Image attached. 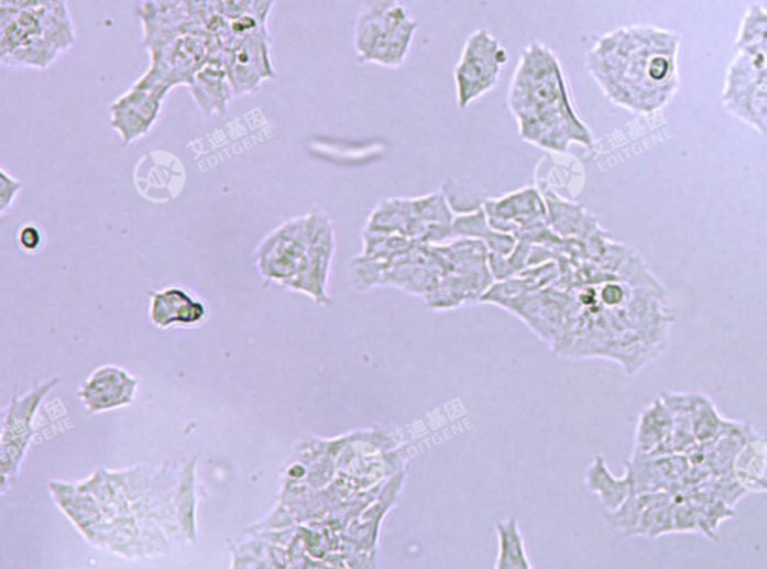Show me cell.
<instances>
[{
    "label": "cell",
    "instance_id": "cell-14",
    "mask_svg": "<svg viewBox=\"0 0 767 569\" xmlns=\"http://www.w3.org/2000/svg\"><path fill=\"white\" fill-rule=\"evenodd\" d=\"M139 381L114 364H106L90 373L78 389V398L87 413L101 414L124 408L135 401Z\"/></svg>",
    "mask_w": 767,
    "mask_h": 569
},
{
    "label": "cell",
    "instance_id": "cell-3",
    "mask_svg": "<svg viewBox=\"0 0 767 569\" xmlns=\"http://www.w3.org/2000/svg\"><path fill=\"white\" fill-rule=\"evenodd\" d=\"M327 218L325 210L315 207L308 215L287 220L265 237L254 253L261 277L296 291L317 256Z\"/></svg>",
    "mask_w": 767,
    "mask_h": 569
},
{
    "label": "cell",
    "instance_id": "cell-1",
    "mask_svg": "<svg viewBox=\"0 0 767 569\" xmlns=\"http://www.w3.org/2000/svg\"><path fill=\"white\" fill-rule=\"evenodd\" d=\"M679 40L655 28L620 29L601 36L587 56L588 70L605 97L634 113H653L678 87Z\"/></svg>",
    "mask_w": 767,
    "mask_h": 569
},
{
    "label": "cell",
    "instance_id": "cell-4",
    "mask_svg": "<svg viewBox=\"0 0 767 569\" xmlns=\"http://www.w3.org/2000/svg\"><path fill=\"white\" fill-rule=\"evenodd\" d=\"M417 20L402 0H363L354 24V50L363 64L399 68L408 59Z\"/></svg>",
    "mask_w": 767,
    "mask_h": 569
},
{
    "label": "cell",
    "instance_id": "cell-5",
    "mask_svg": "<svg viewBox=\"0 0 767 569\" xmlns=\"http://www.w3.org/2000/svg\"><path fill=\"white\" fill-rule=\"evenodd\" d=\"M446 265V273L425 305L434 310H453L468 303L480 302L495 277L489 267L486 244L476 239L456 237L449 242L435 243Z\"/></svg>",
    "mask_w": 767,
    "mask_h": 569
},
{
    "label": "cell",
    "instance_id": "cell-13",
    "mask_svg": "<svg viewBox=\"0 0 767 569\" xmlns=\"http://www.w3.org/2000/svg\"><path fill=\"white\" fill-rule=\"evenodd\" d=\"M691 463L687 455H648L634 451L625 464L629 472L634 493L669 492L681 493Z\"/></svg>",
    "mask_w": 767,
    "mask_h": 569
},
{
    "label": "cell",
    "instance_id": "cell-16",
    "mask_svg": "<svg viewBox=\"0 0 767 569\" xmlns=\"http://www.w3.org/2000/svg\"><path fill=\"white\" fill-rule=\"evenodd\" d=\"M149 318L157 328L197 327L207 318V306L184 286H167L151 293Z\"/></svg>",
    "mask_w": 767,
    "mask_h": 569
},
{
    "label": "cell",
    "instance_id": "cell-19",
    "mask_svg": "<svg viewBox=\"0 0 767 569\" xmlns=\"http://www.w3.org/2000/svg\"><path fill=\"white\" fill-rule=\"evenodd\" d=\"M584 484L590 492L600 497L604 511H615L633 494V483L629 472L624 475H613L605 462L604 456H596L594 462L584 472Z\"/></svg>",
    "mask_w": 767,
    "mask_h": 569
},
{
    "label": "cell",
    "instance_id": "cell-17",
    "mask_svg": "<svg viewBox=\"0 0 767 569\" xmlns=\"http://www.w3.org/2000/svg\"><path fill=\"white\" fill-rule=\"evenodd\" d=\"M195 106L206 116H222L235 98L233 86L223 65L221 52L213 57L188 83Z\"/></svg>",
    "mask_w": 767,
    "mask_h": 569
},
{
    "label": "cell",
    "instance_id": "cell-27",
    "mask_svg": "<svg viewBox=\"0 0 767 569\" xmlns=\"http://www.w3.org/2000/svg\"><path fill=\"white\" fill-rule=\"evenodd\" d=\"M17 240H19L22 251L35 253L41 248V244H43V234H41L39 227L33 226V223H28V226L20 228Z\"/></svg>",
    "mask_w": 767,
    "mask_h": 569
},
{
    "label": "cell",
    "instance_id": "cell-23",
    "mask_svg": "<svg viewBox=\"0 0 767 569\" xmlns=\"http://www.w3.org/2000/svg\"><path fill=\"white\" fill-rule=\"evenodd\" d=\"M441 194L454 216L475 214L483 209L489 199L486 190L471 183L458 182L456 178H446Z\"/></svg>",
    "mask_w": 767,
    "mask_h": 569
},
{
    "label": "cell",
    "instance_id": "cell-6",
    "mask_svg": "<svg viewBox=\"0 0 767 569\" xmlns=\"http://www.w3.org/2000/svg\"><path fill=\"white\" fill-rule=\"evenodd\" d=\"M454 215L441 193L420 198L383 199L364 230L404 236L420 244L449 242Z\"/></svg>",
    "mask_w": 767,
    "mask_h": 569
},
{
    "label": "cell",
    "instance_id": "cell-15",
    "mask_svg": "<svg viewBox=\"0 0 767 569\" xmlns=\"http://www.w3.org/2000/svg\"><path fill=\"white\" fill-rule=\"evenodd\" d=\"M136 15L143 26L144 48L189 29L205 28L195 19L188 0H140Z\"/></svg>",
    "mask_w": 767,
    "mask_h": 569
},
{
    "label": "cell",
    "instance_id": "cell-10",
    "mask_svg": "<svg viewBox=\"0 0 767 569\" xmlns=\"http://www.w3.org/2000/svg\"><path fill=\"white\" fill-rule=\"evenodd\" d=\"M219 52L235 98L255 94L265 81L276 78L269 28L230 35L219 44Z\"/></svg>",
    "mask_w": 767,
    "mask_h": 569
},
{
    "label": "cell",
    "instance_id": "cell-22",
    "mask_svg": "<svg viewBox=\"0 0 767 569\" xmlns=\"http://www.w3.org/2000/svg\"><path fill=\"white\" fill-rule=\"evenodd\" d=\"M690 415L692 434L699 444L715 438L725 425V418L721 417L720 411L706 394L691 393Z\"/></svg>",
    "mask_w": 767,
    "mask_h": 569
},
{
    "label": "cell",
    "instance_id": "cell-11",
    "mask_svg": "<svg viewBox=\"0 0 767 569\" xmlns=\"http://www.w3.org/2000/svg\"><path fill=\"white\" fill-rule=\"evenodd\" d=\"M59 377L36 385L31 392L19 396L12 394L10 403L3 409L2 423V451H0V467H2V494L7 493L8 484L15 481L28 448L35 435L36 414L44 397L56 387Z\"/></svg>",
    "mask_w": 767,
    "mask_h": 569
},
{
    "label": "cell",
    "instance_id": "cell-18",
    "mask_svg": "<svg viewBox=\"0 0 767 569\" xmlns=\"http://www.w3.org/2000/svg\"><path fill=\"white\" fill-rule=\"evenodd\" d=\"M541 193L545 195L551 230L562 239H587L603 228L595 216L579 203L559 197L549 186L541 188Z\"/></svg>",
    "mask_w": 767,
    "mask_h": 569
},
{
    "label": "cell",
    "instance_id": "cell-9",
    "mask_svg": "<svg viewBox=\"0 0 767 569\" xmlns=\"http://www.w3.org/2000/svg\"><path fill=\"white\" fill-rule=\"evenodd\" d=\"M507 62V50L487 29H479L470 35L454 68L456 98L460 110H467L495 89Z\"/></svg>",
    "mask_w": 767,
    "mask_h": 569
},
{
    "label": "cell",
    "instance_id": "cell-26",
    "mask_svg": "<svg viewBox=\"0 0 767 569\" xmlns=\"http://www.w3.org/2000/svg\"><path fill=\"white\" fill-rule=\"evenodd\" d=\"M195 19L206 28L215 15L222 14L221 0H188Z\"/></svg>",
    "mask_w": 767,
    "mask_h": 569
},
{
    "label": "cell",
    "instance_id": "cell-25",
    "mask_svg": "<svg viewBox=\"0 0 767 569\" xmlns=\"http://www.w3.org/2000/svg\"><path fill=\"white\" fill-rule=\"evenodd\" d=\"M22 189L23 183L19 178L11 176L6 168L0 169V215L7 216Z\"/></svg>",
    "mask_w": 767,
    "mask_h": 569
},
{
    "label": "cell",
    "instance_id": "cell-12",
    "mask_svg": "<svg viewBox=\"0 0 767 569\" xmlns=\"http://www.w3.org/2000/svg\"><path fill=\"white\" fill-rule=\"evenodd\" d=\"M169 87L134 83L110 106V127L124 147L144 139L163 114Z\"/></svg>",
    "mask_w": 767,
    "mask_h": 569
},
{
    "label": "cell",
    "instance_id": "cell-8",
    "mask_svg": "<svg viewBox=\"0 0 767 569\" xmlns=\"http://www.w3.org/2000/svg\"><path fill=\"white\" fill-rule=\"evenodd\" d=\"M483 210L493 230L512 234L519 242L549 247L559 239L551 230L545 195L537 186L489 198Z\"/></svg>",
    "mask_w": 767,
    "mask_h": 569
},
{
    "label": "cell",
    "instance_id": "cell-20",
    "mask_svg": "<svg viewBox=\"0 0 767 569\" xmlns=\"http://www.w3.org/2000/svg\"><path fill=\"white\" fill-rule=\"evenodd\" d=\"M673 429V415L662 397L655 398L642 411L636 429L634 451L655 452L666 442Z\"/></svg>",
    "mask_w": 767,
    "mask_h": 569
},
{
    "label": "cell",
    "instance_id": "cell-24",
    "mask_svg": "<svg viewBox=\"0 0 767 569\" xmlns=\"http://www.w3.org/2000/svg\"><path fill=\"white\" fill-rule=\"evenodd\" d=\"M276 2L277 0H221V12L230 20L251 15L259 22L267 24Z\"/></svg>",
    "mask_w": 767,
    "mask_h": 569
},
{
    "label": "cell",
    "instance_id": "cell-21",
    "mask_svg": "<svg viewBox=\"0 0 767 569\" xmlns=\"http://www.w3.org/2000/svg\"><path fill=\"white\" fill-rule=\"evenodd\" d=\"M497 537L496 569H533V563L526 554L524 535L519 521L508 517L495 525Z\"/></svg>",
    "mask_w": 767,
    "mask_h": 569
},
{
    "label": "cell",
    "instance_id": "cell-28",
    "mask_svg": "<svg viewBox=\"0 0 767 569\" xmlns=\"http://www.w3.org/2000/svg\"><path fill=\"white\" fill-rule=\"evenodd\" d=\"M40 7V0H2V8L7 10H33Z\"/></svg>",
    "mask_w": 767,
    "mask_h": 569
},
{
    "label": "cell",
    "instance_id": "cell-7",
    "mask_svg": "<svg viewBox=\"0 0 767 569\" xmlns=\"http://www.w3.org/2000/svg\"><path fill=\"white\" fill-rule=\"evenodd\" d=\"M146 48L151 65L135 83L163 85L169 89L188 86L195 74L219 52L217 40L205 28L189 29Z\"/></svg>",
    "mask_w": 767,
    "mask_h": 569
},
{
    "label": "cell",
    "instance_id": "cell-2",
    "mask_svg": "<svg viewBox=\"0 0 767 569\" xmlns=\"http://www.w3.org/2000/svg\"><path fill=\"white\" fill-rule=\"evenodd\" d=\"M508 107L526 143L555 153H566L571 145L594 149L595 136L576 110L561 62L538 41L521 54Z\"/></svg>",
    "mask_w": 767,
    "mask_h": 569
}]
</instances>
